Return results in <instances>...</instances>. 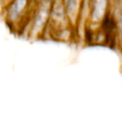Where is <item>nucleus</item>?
<instances>
[{"label": "nucleus", "mask_w": 122, "mask_h": 122, "mask_svg": "<svg viewBox=\"0 0 122 122\" xmlns=\"http://www.w3.org/2000/svg\"><path fill=\"white\" fill-rule=\"evenodd\" d=\"M29 0H10L5 7V20L9 24H15L19 22L25 12Z\"/></svg>", "instance_id": "f257e3e1"}, {"label": "nucleus", "mask_w": 122, "mask_h": 122, "mask_svg": "<svg viewBox=\"0 0 122 122\" xmlns=\"http://www.w3.org/2000/svg\"><path fill=\"white\" fill-rule=\"evenodd\" d=\"M106 0H95V7H94L93 17L95 20H99L104 15V11L105 9Z\"/></svg>", "instance_id": "f03ea898"}, {"label": "nucleus", "mask_w": 122, "mask_h": 122, "mask_svg": "<svg viewBox=\"0 0 122 122\" xmlns=\"http://www.w3.org/2000/svg\"><path fill=\"white\" fill-rule=\"evenodd\" d=\"M68 4V7L70 9V10L71 12H74L76 9V6H77V4H78V1L79 0H65Z\"/></svg>", "instance_id": "7ed1b4c3"}, {"label": "nucleus", "mask_w": 122, "mask_h": 122, "mask_svg": "<svg viewBox=\"0 0 122 122\" xmlns=\"http://www.w3.org/2000/svg\"><path fill=\"white\" fill-rule=\"evenodd\" d=\"M121 29H122V26H121Z\"/></svg>", "instance_id": "20e7f679"}]
</instances>
